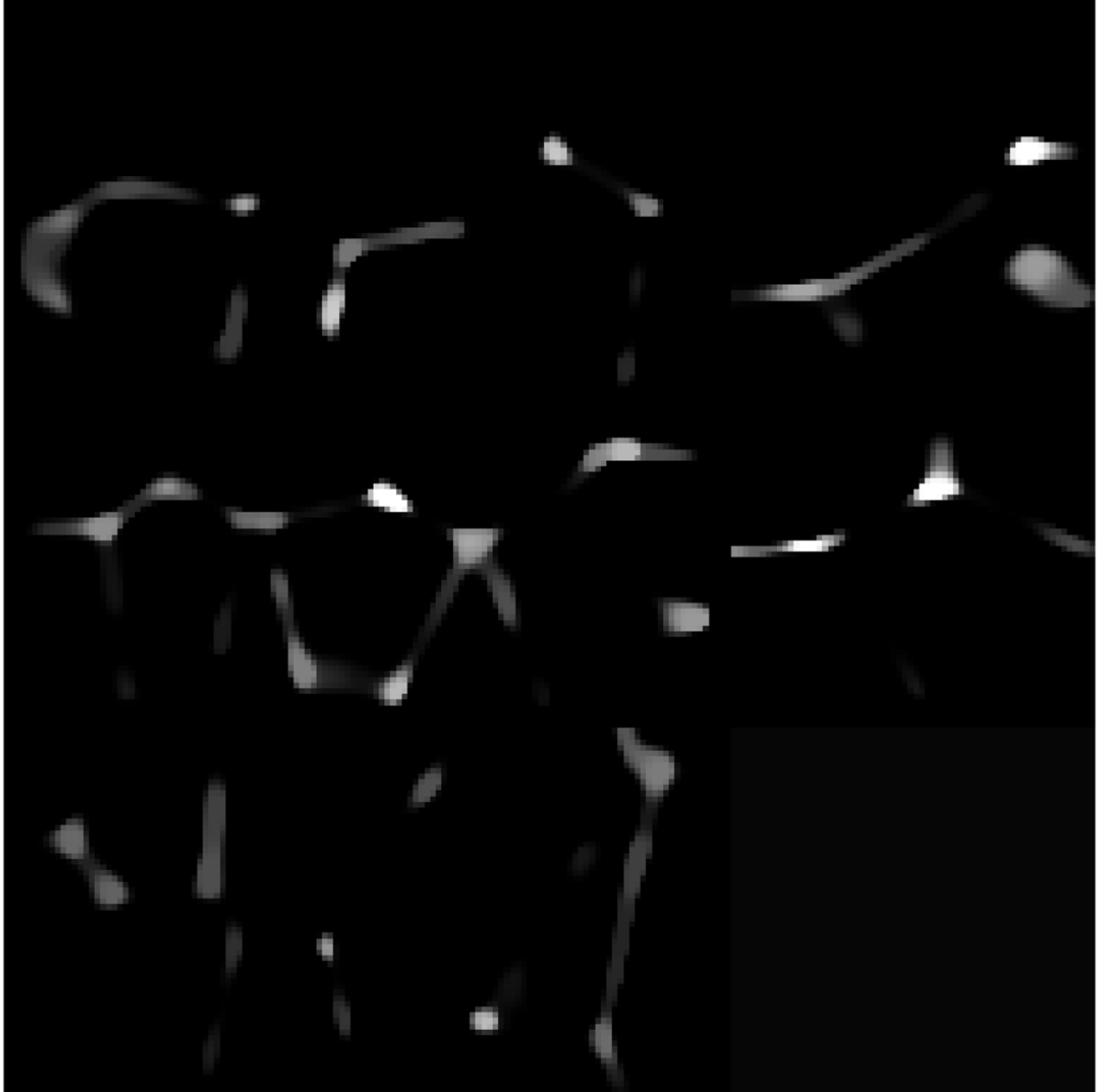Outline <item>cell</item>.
I'll return each instance as SVG.
<instances>
[{"label":"cell","instance_id":"obj_15","mask_svg":"<svg viewBox=\"0 0 1099 1092\" xmlns=\"http://www.w3.org/2000/svg\"><path fill=\"white\" fill-rule=\"evenodd\" d=\"M794 550H817L821 549V544L816 541H804V543L793 544Z\"/></svg>","mask_w":1099,"mask_h":1092},{"label":"cell","instance_id":"obj_6","mask_svg":"<svg viewBox=\"0 0 1099 1092\" xmlns=\"http://www.w3.org/2000/svg\"><path fill=\"white\" fill-rule=\"evenodd\" d=\"M135 509H121L119 512H112L101 516V518L77 521V523L66 524H53L49 527H43L44 533H61V534H83L90 539L110 540L117 529L125 523L127 515L129 512H135Z\"/></svg>","mask_w":1099,"mask_h":1092},{"label":"cell","instance_id":"obj_12","mask_svg":"<svg viewBox=\"0 0 1099 1092\" xmlns=\"http://www.w3.org/2000/svg\"><path fill=\"white\" fill-rule=\"evenodd\" d=\"M221 1027L220 1022L209 1029L208 1036L203 1042V1063L204 1074H211L220 1056Z\"/></svg>","mask_w":1099,"mask_h":1092},{"label":"cell","instance_id":"obj_1","mask_svg":"<svg viewBox=\"0 0 1099 1092\" xmlns=\"http://www.w3.org/2000/svg\"><path fill=\"white\" fill-rule=\"evenodd\" d=\"M225 831L203 824V852L197 858V872L192 884L193 896L197 899H220L224 890Z\"/></svg>","mask_w":1099,"mask_h":1092},{"label":"cell","instance_id":"obj_4","mask_svg":"<svg viewBox=\"0 0 1099 1092\" xmlns=\"http://www.w3.org/2000/svg\"><path fill=\"white\" fill-rule=\"evenodd\" d=\"M960 484L954 478L953 466L950 464L948 453L944 449L933 451L931 466L919 489L913 495L912 503L924 504L932 500H941L947 496L959 495Z\"/></svg>","mask_w":1099,"mask_h":1092},{"label":"cell","instance_id":"obj_2","mask_svg":"<svg viewBox=\"0 0 1099 1092\" xmlns=\"http://www.w3.org/2000/svg\"><path fill=\"white\" fill-rule=\"evenodd\" d=\"M77 868L83 873L89 884V896L99 908L114 910L129 903L131 889L127 883L94 857Z\"/></svg>","mask_w":1099,"mask_h":1092},{"label":"cell","instance_id":"obj_9","mask_svg":"<svg viewBox=\"0 0 1099 1092\" xmlns=\"http://www.w3.org/2000/svg\"><path fill=\"white\" fill-rule=\"evenodd\" d=\"M242 928L236 923H230L226 928L224 979L226 983L232 982L237 975L238 963L242 960L243 950Z\"/></svg>","mask_w":1099,"mask_h":1092},{"label":"cell","instance_id":"obj_5","mask_svg":"<svg viewBox=\"0 0 1099 1092\" xmlns=\"http://www.w3.org/2000/svg\"><path fill=\"white\" fill-rule=\"evenodd\" d=\"M49 844L56 853L79 866L92 858L83 818H70L49 833Z\"/></svg>","mask_w":1099,"mask_h":1092},{"label":"cell","instance_id":"obj_11","mask_svg":"<svg viewBox=\"0 0 1099 1092\" xmlns=\"http://www.w3.org/2000/svg\"><path fill=\"white\" fill-rule=\"evenodd\" d=\"M440 771L438 769H431L424 774L418 782L415 784L411 795L409 798V806L420 807L423 803L429 802L432 796L438 790L440 786Z\"/></svg>","mask_w":1099,"mask_h":1092},{"label":"cell","instance_id":"obj_8","mask_svg":"<svg viewBox=\"0 0 1099 1092\" xmlns=\"http://www.w3.org/2000/svg\"><path fill=\"white\" fill-rule=\"evenodd\" d=\"M197 499V489L184 480L175 478L159 479L142 491L139 500L148 499Z\"/></svg>","mask_w":1099,"mask_h":1092},{"label":"cell","instance_id":"obj_7","mask_svg":"<svg viewBox=\"0 0 1099 1092\" xmlns=\"http://www.w3.org/2000/svg\"><path fill=\"white\" fill-rule=\"evenodd\" d=\"M411 677H413V660L403 665L388 678L366 685V691L384 700L386 704H397L404 699L409 691Z\"/></svg>","mask_w":1099,"mask_h":1092},{"label":"cell","instance_id":"obj_10","mask_svg":"<svg viewBox=\"0 0 1099 1092\" xmlns=\"http://www.w3.org/2000/svg\"><path fill=\"white\" fill-rule=\"evenodd\" d=\"M1034 529L1039 532L1040 535H1043L1045 540L1051 541V543H1055L1056 546H1060V547H1064L1066 550H1070V552H1081L1082 554H1088V556H1090V553H1093V546L1090 545V541L1081 540L1076 539V537L1066 535L1063 529H1049L1047 527H1043L1041 524H1036Z\"/></svg>","mask_w":1099,"mask_h":1092},{"label":"cell","instance_id":"obj_13","mask_svg":"<svg viewBox=\"0 0 1099 1092\" xmlns=\"http://www.w3.org/2000/svg\"><path fill=\"white\" fill-rule=\"evenodd\" d=\"M546 158L557 163H567L570 160V152L567 147L558 143L555 139H551L550 142L545 143Z\"/></svg>","mask_w":1099,"mask_h":1092},{"label":"cell","instance_id":"obj_14","mask_svg":"<svg viewBox=\"0 0 1099 1092\" xmlns=\"http://www.w3.org/2000/svg\"><path fill=\"white\" fill-rule=\"evenodd\" d=\"M318 950L323 951V955L328 959L333 958L335 955V946L331 937H324L318 941Z\"/></svg>","mask_w":1099,"mask_h":1092},{"label":"cell","instance_id":"obj_3","mask_svg":"<svg viewBox=\"0 0 1099 1092\" xmlns=\"http://www.w3.org/2000/svg\"><path fill=\"white\" fill-rule=\"evenodd\" d=\"M290 673L295 685L299 689H314L320 687H346L352 678L349 672L341 669H330L318 666L306 655L298 643L290 646Z\"/></svg>","mask_w":1099,"mask_h":1092}]
</instances>
